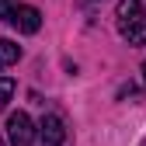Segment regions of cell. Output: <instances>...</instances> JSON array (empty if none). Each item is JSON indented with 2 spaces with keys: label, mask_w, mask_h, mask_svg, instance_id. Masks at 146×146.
Instances as JSON below:
<instances>
[{
  "label": "cell",
  "mask_w": 146,
  "mask_h": 146,
  "mask_svg": "<svg viewBox=\"0 0 146 146\" xmlns=\"http://www.w3.org/2000/svg\"><path fill=\"white\" fill-rule=\"evenodd\" d=\"M31 139H35L31 118H28L25 111L7 115V143H11V146H31Z\"/></svg>",
  "instance_id": "1"
},
{
  "label": "cell",
  "mask_w": 146,
  "mask_h": 146,
  "mask_svg": "<svg viewBox=\"0 0 146 146\" xmlns=\"http://www.w3.org/2000/svg\"><path fill=\"white\" fill-rule=\"evenodd\" d=\"M11 25H14L17 31H25V35H35V31L42 28V14H38V7L17 4V7H14V14H11Z\"/></svg>",
  "instance_id": "2"
},
{
  "label": "cell",
  "mask_w": 146,
  "mask_h": 146,
  "mask_svg": "<svg viewBox=\"0 0 146 146\" xmlns=\"http://www.w3.org/2000/svg\"><path fill=\"white\" fill-rule=\"evenodd\" d=\"M38 139H42V146H63L66 143V125H63V118L59 115H45L42 125H38Z\"/></svg>",
  "instance_id": "3"
},
{
  "label": "cell",
  "mask_w": 146,
  "mask_h": 146,
  "mask_svg": "<svg viewBox=\"0 0 146 146\" xmlns=\"http://www.w3.org/2000/svg\"><path fill=\"white\" fill-rule=\"evenodd\" d=\"M17 59H21V45L11 42V38H0V70L11 66V63H17Z\"/></svg>",
  "instance_id": "4"
},
{
  "label": "cell",
  "mask_w": 146,
  "mask_h": 146,
  "mask_svg": "<svg viewBox=\"0 0 146 146\" xmlns=\"http://www.w3.org/2000/svg\"><path fill=\"white\" fill-rule=\"evenodd\" d=\"M125 38H129L132 45H146V14L139 17V21H136L129 31H125Z\"/></svg>",
  "instance_id": "5"
},
{
  "label": "cell",
  "mask_w": 146,
  "mask_h": 146,
  "mask_svg": "<svg viewBox=\"0 0 146 146\" xmlns=\"http://www.w3.org/2000/svg\"><path fill=\"white\" fill-rule=\"evenodd\" d=\"M14 90H17V84L11 77H0V108H7V101L14 98Z\"/></svg>",
  "instance_id": "6"
},
{
  "label": "cell",
  "mask_w": 146,
  "mask_h": 146,
  "mask_svg": "<svg viewBox=\"0 0 146 146\" xmlns=\"http://www.w3.org/2000/svg\"><path fill=\"white\" fill-rule=\"evenodd\" d=\"M14 7H17V0H0V21H11Z\"/></svg>",
  "instance_id": "7"
},
{
  "label": "cell",
  "mask_w": 146,
  "mask_h": 146,
  "mask_svg": "<svg viewBox=\"0 0 146 146\" xmlns=\"http://www.w3.org/2000/svg\"><path fill=\"white\" fill-rule=\"evenodd\" d=\"M143 80H146V63H143Z\"/></svg>",
  "instance_id": "8"
},
{
  "label": "cell",
  "mask_w": 146,
  "mask_h": 146,
  "mask_svg": "<svg viewBox=\"0 0 146 146\" xmlns=\"http://www.w3.org/2000/svg\"><path fill=\"white\" fill-rule=\"evenodd\" d=\"M143 146H146V143H143Z\"/></svg>",
  "instance_id": "9"
}]
</instances>
